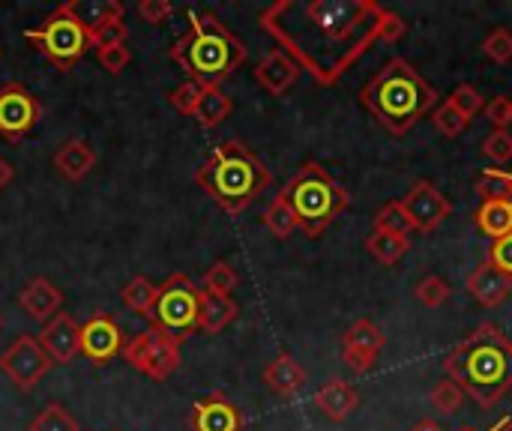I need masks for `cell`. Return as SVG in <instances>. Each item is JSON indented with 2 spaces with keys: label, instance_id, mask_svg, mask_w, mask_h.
Wrapping results in <instances>:
<instances>
[{
  "label": "cell",
  "instance_id": "cell-1",
  "mask_svg": "<svg viewBox=\"0 0 512 431\" xmlns=\"http://www.w3.org/2000/svg\"><path fill=\"white\" fill-rule=\"evenodd\" d=\"M381 15L375 0H276L258 24L300 72L330 87L378 42Z\"/></svg>",
  "mask_w": 512,
  "mask_h": 431
},
{
  "label": "cell",
  "instance_id": "cell-2",
  "mask_svg": "<svg viewBox=\"0 0 512 431\" xmlns=\"http://www.w3.org/2000/svg\"><path fill=\"white\" fill-rule=\"evenodd\" d=\"M447 378L480 408L492 411L512 387L510 339L498 327L480 324L447 357Z\"/></svg>",
  "mask_w": 512,
  "mask_h": 431
},
{
  "label": "cell",
  "instance_id": "cell-3",
  "mask_svg": "<svg viewBox=\"0 0 512 431\" xmlns=\"http://www.w3.org/2000/svg\"><path fill=\"white\" fill-rule=\"evenodd\" d=\"M435 102V87L405 57L387 60L384 69L360 90V105L393 135L411 132L435 108Z\"/></svg>",
  "mask_w": 512,
  "mask_h": 431
},
{
  "label": "cell",
  "instance_id": "cell-4",
  "mask_svg": "<svg viewBox=\"0 0 512 431\" xmlns=\"http://www.w3.org/2000/svg\"><path fill=\"white\" fill-rule=\"evenodd\" d=\"M189 30L168 48L171 60L201 87H222L243 63L246 45L213 12H186Z\"/></svg>",
  "mask_w": 512,
  "mask_h": 431
},
{
  "label": "cell",
  "instance_id": "cell-5",
  "mask_svg": "<svg viewBox=\"0 0 512 431\" xmlns=\"http://www.w3.org/2000/svg\"><path fill=\"white\" fill-rule=\"evenodd\" d=\"M195 183L228 216H240L264 189H270L273 174L243 141H222L195 171Z\"/></svg>",
  "mask_w": 512,
  "mask_h": 431
},
{
  "label": "cell",
  "instance_id": "cell-6",
  "mask_svg": "<svg viewBox=\"0 0 512 431\" xmlns=\"http://www.w3.org/2000/svg\"><path fill=\"white\" fill-rule=\"evenodd\" d=\"M282 195L288 198L297 216V228L306 237H321L351 204V195L345 192V186L336 183V177L315 159L300 165V171L291 177Z\"/></svg>",
  "mask_w": 512,
  "mask_h": 431
},
{
  "label": "cell",
  "instance_id": "cell-7",
  "mask_svg": "<svg viewBox=\"0 0 512 431\" xmlns=\"http://www.w3.org/2000/svg\"><path fill=\"white\" fill-rule=\"evenodd\" d=\"M24 39L60 72H72V66L93 48L90 24L81 15V3L75 0L60 3L54 12L45 15L39 27L24 30Z\"/></svg>",
  "mask_w": 512,
  "mask_h": 431
},
{
  "label": "cell",
  "instance_id": "cell-8",
  "mask_svg": "<svg viewBox=\"0 0 512 431\" xmlns=\"http://www.w3.org/2000/svg\"><path fill=\"white\" fill-rule=\"evenodd\" d=\"M198 306H201V288L186 273H174L159 285L153 312L147 318L153 327L186 342V336L198 330Z\"/></svg>",
  "mask_w": 512,
  "mask_h": 431
},
{
  "label": "cell",
  "instance_id": "cell-9",
  "mask_svg": "<svg viewBox=\"0 0 512 431\" xmlns=\"http://www.w3.org/2000/svg\"><path fill=\"white\" fill-rule=\"evenodd\" d=\"M180 348L183 342L159 327H150L138 336H132L123 345V360L150 381H168L180 369Z\"/></svg>",
  "mask_w": 512,
  "mask_h": 431
},
{
  "label": "cell",
  "instance_id": "cell-10",
  "mask_svg": "<svg viewBox=\"0 0 512 431\" xmlns=\"http://www.w3.org/2000/svg\"><path fill=\"white\" fill-rule=\"evenodd\" d=\"M51 360L48 354L39 348L36 336H18L3 354H0V372L24 393H30L48 372H51Z\"/></svg>",
  "mask_w": 512,
  "mask_h": 431
},
{
  "label": "cell",
  "instance_id": "cell-11",
  "mask_svg": "<svg viewBox=\"0 0 512 431\" xmlns=\"http://www.w3.org/2000/svg\"><path fill=\"white\" fill-rule=\"evenodd\" d=\"M42 120V102L18 81L0 87V135L6 141H24Z\"/></svg>",
  "mask_w": 512,
  "mask_h": 431
},
{
  "label": "cell",
  "instance_id": "cell-12",
  "mask_svg": "<svg viewBox=\"0 0 512 431\" xmlns=\"http://www.w3.org/2000/svg\"><path fill=\"white\" fill-rule=\"evenodd\" d=\"M402 207H405L414 231H420V234H432L453 213V201L435 183H429V180L414 183L408 189V195L402 198Z\"/></svg>",
  "mask_w": 512,
  "mask_h": 431
},
{
  "label": "cell",
  "instance_id": "cell-13",
  "mask_svg": "<svg viewBox=\"0 0 512 431\" xmlns=\"http://www.w3.org/2000/svg\"><path fill=\"white\" fill-rule=\"evenodd\" d=\"M384 345H387L384 330H381L375 321L360 318V321H354V324L348 327V333L342 336V360H345V366H348L351 372L366 375V372L375 369V363H378Z\"/></svg>",
  "mask_w": 512,
  "mask_h": 431
},
{
  "label": "cell",
  "instance_id": "cell-14",
  "mask_svg": "<svg viewBox=\"0 0 512 431\" xmlns=\"http://www.w3.org/2000/svg\"><path fill=\"white\" fill-rule=\"evenodd\" d=\"M123 345H126L123 330L108 312H96L81 324V354L93 366L111 363L117 354H123Z\"/></svg>",
  "mask_w": 512,
  "mask_h": 431
},
{
  "label": "cell",
  "instance_id": "cell-15",
  "mask_svg": "<svg viewBox=\"0 0 512 431\" xmlns=\"http://www.w3.org/2000/svg\"><path fill=\"white\" fill-rule=\"evenodd\" d=\"M36 342H39V348L48 354L51 363L69 366V363L81 354V324H78L72 315L60 312V315H54L48 324H42Z\"/></svg>",
  "mask_w": 512,
  "mask_h": 431
},
{
  "label": "cell",
  "instance_id": "cell-16",
  "mask_svg": "<svg viewBox=\"0 0 512 431\" xmlns=\"http://www.w3.org/2000/svg\"><path fill=\"white\" fill-rule=\"evenodd\" d=\"M246 420L240 408L225 393H210L207 399L192 405L189 431H243Z\"/></svg>",
  "mask_w": 512,
  "mask_h": 431
},
{
  "label": "cell",
  "instance_id": "cell-17",
  "mask_svg": "<svg viewBox=\"0 0 512 431\" xmlns=\"http://www.w3.org/2000/svg\"><path fill=\"white\" fill-rule=\"evenodd\" d=\"M18 306L27 312V318L39 321V324H48L54 315H60L63 309V291L45 279V276H36L30 279L21 291H18Z\"/></svg>",
  "mask_w": 512,
  "mask_h": 431
},
{
  "label": "cell",
  "instance_id": "cell-18",
  "mask_svg": "<svg viewBox=\"0 0 512 431\" xmlns=\"http://www.w3.org/2000/svg\"><path fill=\"white\" fill-rule=\"evenodd\" d=\"M252 75H255L258 87H264L270 96H285V93L297 84L300 66H297L282 48H273L270 54H264V57L258 60V66H255Z\"/></svg>",
  "mask_w": 512,
  "mask_h": 431
},
{
  "label": "cell",
  "instance_id": "cell-19",
  "mask_svg": "<svg viewBox=\"0 0 512 431\" xmlns=\"http://www.w3.org/2000/svg\"><path fill=\"white\" fill-rule=\"evenodd\" d=\"M468 291L471 297L486 306V309H498L512 294V279L507 273H501L495 264L483 261L471 276H468Z\"/></svg>",
  "mask_w": 512,
  "mask_h": 431
},
{
  "label": "cell",
  "instance_id": "cell-20",
  "mask_svg": "<svg viewBox=\"0 0 512 431\" xmlns=\"http://www.w3.org/2000/svg\"><path fill=\"white\" fill-rule=\"evenodd\" d=\"M54 168L63 180L81 183L96 168V150L84 138H69L54 150Z\"/></svg>",
  "mask_w": 512,
  "mask_h": 431
},
{
  "label": "cell",
  "instance_id": "cell-21",
  "mask_svg": "<svg viewBox=\"0 0 512 431\" xmlns=\"http://www.w3.org/2000/svg\"><path fill=\"white\" fill-rule=\"evenodd\" d=\"M96 18L90 21V39H93V48H105V45H123L126 36H129V27L123 21L126 9L123 3L117 0H108V3H99L93 6Z\"/></svg>",
  "mask_w": 512,
  "mask_h": 431
},
{
  "label": "cell",
  "instance_id": "cell-22",
  "mask_svg": "<svg viewBox=\"0 0 512 431\" xmlns=\"http://www.w3.org/2000/svg\"><path fill=\"white\" fill-rule=\"evenodd\" d=\"M264 384L270 387L273 396H279V399H294V396L306 387V369H303L291 354H279L276 360L267 363V369H264Z\"/></svg>",
  "mask_w": 512,
  "mask_h": 431
},
{
  "label": "cell",
  "instance_id": "cell-23",
  "mask_svg": "<svg viewBox=\"0 0 512 431\" xmlns=\"http://www.w3.org/2000/svg\"><path fill=\"white\" fill-rule=\"evenodd\" d=\"M357 405H360L357 390H354L348 381H342V378L327 381V384L315 393V408H318L327 420H333V423L348 420V417L357 411Z\"/></svg>",
  "mask_w": 512,
  "mask_h": 431
},
{
  "label": "cell",
  "instance_id": "cell-24",
  "mask_svg": "<svg viewBox=\"0 0 512 431\" xmlns=\"http://www.w3.org/2000/svg\"><path fill=\"white\" fill-rule=\"evenodd\" d=\"M237 315H240V306L234 303V297H222V294L201 291V306H198V330L201 333L216 336L228 324H234Z\"/></svg>",
  "mask_w": 512,
  "mask_h": 431
},
{
  "label": "cell",
  "instance_id": "cell-25",
  "mask_svg": "<svg viewBox=\"0 0 512 431\" xmlns=\"http://www.w3.org/2000/svg\"><path fill=\"white\" fill-rule=\"evenodd\" d=\"M231 108H234L231 105V96L222 87H204L201 90V99H198V105L192 111V117L198 120L201 129H216L222 120H228Z\"/></svg>",
  "mask_w": 512,
  "mask_h": 431
},
{
  "label": "cell",
  "instance_id": "cell-26",
  "mask_svg": "<svg viewBox=\"0 0 512 431\" xmlns=\"http://www.w3.org/2000/svg\"><path fill=\"white\" fill-rule=\"evenodd\" d=\"M366 249H369V255L378 264L393 267V264H399L408 255L411 240L408 237H399V234H387V231H372L369 240H366Z\"/></svg>",
  "mask_w": 512,
  "mask_h": 431
},
{
  "label": "cell",
  "instance_id": "cell-27",
  "mask_svg": "<svg viewBox=\"0 0 512 431\" xmlns=\"http://www.w3.org/2000/svg\"><path fill=\"white\" fill-rule=\"evenodd\" d=\"M474 219H477V228L492 240H501V237L512 234V204H501V201L480 204Z\"/></svg>",
  "mask_w": 512,
  "mask_h": 431
},
{
  "label": "cell",
  "instance_id": "cell-28",
  "mask_svg": "<svg viewBox=\"0 0 512 431\" xmlns=\"http://www.w3.org/2000/svg\"><path fill=\"white\" fill-rule=\"evenodd\" d=\"M261 219H264V228L276 240H288L297 231V216H294V210H291V204H288V198L282 192L273 195V201L267 204V210H264Z\"/></svg>",
  "mask_w": 512,
  "mask_h": 431
},
{
  "label": "cell",
  "instance_id": "cell-29",
  "mask_svg": "<svg viewBox=\"0 0 512 431\" xmlns=\"http://www.w3.org/2000/svg\"><path fill=\"white\" fill-rule=\"evenodd\" d=\"M156 294H159V285H153L147 276H135L123 285L120 291V300L126 309H132L135 315H150L153 312V303H156Z\"/></svg>",
  "mask_w": 512,
  "mask_h": 431
},
{
  "label": "cell",
  "instance_id": "cell-30",
  "mask_svg": "<svg viewBox=\"0 0 512 431\" xmlns=\"http://www.w3.org/2000/svg\"><path fill=\"white\" fill-rule=\"evenodd\" d=\"M201 291H207V294H222V297H231L237 288H240V273L225 261V258H219V261H213L207 270H204V276H201Z\"/></svg>",
  "mask_w": 512,
  "mask_h": 431
},
{
  "label": "cell",
  "instance_id": "cell-31",
  "mask_svg": "<svg viewBox=\"0 0 512 431\" xmlns=\"http://www.w3.org/2000/svg\"><path fill=\"white\" fill-rule=\"evenodd\" d=\"M477 195L483 198V204L489 201H501V204H512V174L501 171V168H486L477 177Z\"/></svg>",
  "mask_w": 512,
  "mask_h": 431
},
{
  "label": "cell",
  "instance_id": "cell-32",
  "mask_svg": "<svg viewBox=\"0 0 512 431\" xmlns=\"http://www.w3.org/2000/svg\"><path fill=\"white\" fill-rule=\"evenodd\" d=\"M27 431H81V426H78V420H75L63 405L51 402L48 408H42V411L30 420Z\"/></svg>",
  "mask_w": 512,
  "mask_h": 431
},
{
  "label": "cell",
  "instance_id": "cell-33",
  "mask_svg": "<svg viewBox=\"0 0 512 431\" xmlns=\"http://www.w3.org/2000/svg\"><path fill=\"white\" fill-rule=\"evenodd\" d=\"M375 231H387V234H399V237H408V234L414 231V225H411V219H408L402 201H390V204H384V207L378 210V216H375Z\"/></svg>",
  "mask_w": 512,
  "mask_h": 431
},
{
  "label": "cell",
  "instance_id": "cell-34",
  "mask_svg": "<svg viewBox=\"0 0 512 431\" xmlns=\"http://www.w3.org/2000/svg\"><path fill=\"white\" fill-rule=\"evenodd\" d=\"M432 408L435 411H441L444 417H453L459 408H462V402H465V393L459 390V384L456 381H450V378H444L441 384H435V390H432Z\"/></svg>",
  "mask_w": 512,
  "mask_h": 431
},
{
  "label": "cell",
  "instance_id": "cell-35",
  "mask_svg": "<svg viewBox=\"0 0 512 431\" xmlns=\"http://www.w3.org/2000/svg\"><path fill=\"white\" fill-rule=\"evenodd\" d=\"M465 120H474L483 108H486V102H483V96H480V90L474 87V84H459L453 93H450V99H447Z\"/></svg>",
  "mask_w": 512,
  "mask_h": 431
},
{
  "label": "cell",
  "instance_id": "cell-36",
  "mask_svg": "<svg viewBox=\"0 0 512 431\" xmlns=\"http://www.w3.org/2000/svg\"><path fill=\"white\" fill-rule=\"evenodd\" d=\"M432 123H435V129H438L444 138H459V135L468 129V123H471V120H465V117H462L450 102H444V105H438V108H435Z\"/></svg>",
  "mask_w": 512,
  "mask_h": 431
},
{
  "label": "cell",
  "instance_id": "cell-37",
  "mask_svg": "<svg viewBox=\"0 0 512 431\" xmlns=\"http://www.w3.org/2000/svg\"><path fill=\"white\" fill-rule=\"evenodd\" d=\"M414 297H417L423 306H429V309H438V306H444V303L450 300V285H447L441 276H426V279L417 285Z\"/></svg>",
  "mask_w": 512,
  "mask_h": 431
},
{
  "label": "cell",
  "instance_id": "cell-38",
  "mask_svg": "<svg viewBox=\"0 0 512 431\" xmlns=\"http://www.w3.org/2000/svg\"><path fill=\"white\" fill-rule=\"evenodd\" d=\"M96 60L108 75H120L132 63V48L126 42L123 45H105V48H96Z\"/></svg>",
  "mask_w": 512,
  "mask_h": 431
},
{
  "label": "cell",
  "instance_id": "cell-39",
  "mask_svg": "<svg viewBox=\"0 0 512 431\" xmlns=\"http://www.w3.org/2000/svg\"><path fill=\"white\" fill-rule=\"evenodd\" d=\"M483 51H486V57H489V60H495V63H510L512 60V30H507V27H495V30L486 36V42H483Z\"/></svg>",
  "mask_w": 512,
  "mask_h": 431
},
{
  "label": "cell",
  "instance_id": "cell-40",
  "mask_svg": "<svg viewBox=\"0 0 512 431\" xmlns=\"http://www.w3.org/2000/svg\"><path fill=\"white\" fill-rule=\"evenodd\" d=\"M201 84H195V81H183V84H177L171 93H168V102L174 105V111H180V114H186V117H192V111H195V105H198V99H201Z\"/></svg>",
  "mask_w": 512,
  "mask_h": 431
},
{
  "label": "cell",
  "instance_id": "cell-41",
  "mask_svg": "<svg viewBox=\"0 0 512 431\" xmlns=\"http://www.w3.org/2000/svg\"><path fill=\"white\" fill-rule=\"evenodd\" d=\"M483 153L492 159V162H498V165H504V162H510L512 159V135L507 129H495L486 141H483Z\"/></svg>",
  "mask_w": 512,
  "mask_h": 431
},
{
  "label": "cell",
  "instance_id": "cell-42",
  "mask_svg": "<svg viewBox=\"0 0 512 431\" xmlns=\"http://www.w3.org/2000/svg\"><path fill=\"white\" fill-rule=\"evenodd\" d=\"M135 12L147 21V24H165L171 15H174V6L168 3V0H141L138 6H135Z\"/></svg>",
  "mask_w": 512,
  "mask_h": 431
},
{
  "label": "cell",
  "instance_id": "cell-43",
  "mask_svg": "<svg viewBox=\"0 0 512 431\" xmlns=\"http://www.w3.org/2000/svg\"><path fill=\"white\" fill-rule=\"evenodd\" d=\"M405 30H408L405 18L396 15V12H390V9H384L381 27H378V42H399L405 36Z\"/></svg>",
  "mask_w": 512,
  "mask_h": 431
},
{
  "label": "cell",
  "instance_id": "cell-44",
  "mask_svg": "<svg viewBox=\"0 0 512 431\" xmlns=\"http://www.w3.org/2000/svg\"><path fill=\"white\" fill-rule=\"evenodd\" d=\"M489 264H495L501 273H507L512 279V234L501 237V240H492V249H489Z\"/></svg>",
  "mask_w": 512,
  "mask_h": 431
},
{
  "label": "cell",
  "instance_id": "cell-45",
  "mask_svg": "<svg viewBox=\"0 0 512 431\" xmlns=\"http://www.w3.org/2000/svg\"><path fill=\"white\" fill-rule=\"evenodd\" d=\"M486 117H489V123L495 126V129H507L512 123V99L510 96H498V99H492L486 108Z\"/></svg>",
  "mask_w": 512,
  "mask_h": 431
},
{
  "label": "cell",
  "instance_id": "cell-46",
  "mask_svg": "<svg viewBox=\"0 0 512 431\" xmlns=\"http://www.w3.org/2000/svg\"><path fill=\"white\" fill-rule=\"evenodd\" d=\"M12 177H15V171H12V165L0 156V192L12 183Z\"/></svg>",
  "mask_w": 512,
  "mask_h": 431
},
{
  "label": "cell",
  "instance_id": "cell-47",
  "mask_svg": "<svg viewBox=\"0 0 512 431\" xmlns=\"http://www.w3.org/2000/svg\"><path fill=\"white\" fill-rule=\"evenodd\" d=\"M411 431H444V429H441L435 420H420V423H417Z\"/></svg>",
  "mask_w": 512,
  "mask_h": 431
},
{
  "label": "cell",
  "instance_id": "cell-48",
  "mask_svg": "<svg viewBox=\"0 0 512 431\" xmlns=\"http://www.w3.org/2000/svg\"><path fill=\"white\" fill-rule=\"evenodd\" d=\"M495 431H512V417H507V420H501V423L495 426Z\"/></svg>",
  "mask_w": 512,
  "mask_h": 431
},
{
  "label": "cell",
  "instance_id": "cell-49",
  "mask_svg": "<svg viewBox=\"0 0 512 431\" xmlns=\"http://www.w3.org/2000/svg\"><path fill=\"white\" fill-rule=\"evenodd\" d=\"M0 327H3V315H0Z\"/></svg>",
  "mask_w": 512,
  "mask_h": 431
},
{
  "label": "cell",
  "instance_id": "cell-50",
  "mask_svg": "<svg viewBox=\"0 0 512 431\" xmlns=\"http://www.w3.org/2000/svg\"><path fill=\"white\" fill-rule=\"evenodd\" d=\"M459 431H474V429H459Z\"/></svg>",
  "mask_w": 512,
  "mask_h": 431
},
{
  "label": "cell",
  "instance_id": "cell-51",
  "mask_svg": "<svg viewBox=\"0 0 512 431\" xmlns=\"http://www.w3.org/2000/svg\"><path fill=\"white\" fill-rule=\"evenodd\" d=\"M510 351H512V342H510Z\"/></svg>",
  "mask_w": 512,
  "mask_h": 431
}]
</instances>
